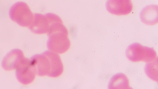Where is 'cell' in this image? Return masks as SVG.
I'll use <instances>...</instances> for the list:
<instances>
[{
  "label": "cell",
  "mask_w": 158,
  "mask_h": 89,
  "mask_svg": "<svg viewBox=\"0 0 158 89\" xmlns=\"http://www.w3.org/2000/svg\"><path fill=\"white\" fill-rule=\"evenodd\" d=\"M109 89H129V83L127 77L122 73H118L114 75L108 84Z\"/></svg>",
  "instance_id": "obj_11"
},
{
  "label": "cell",
  "mask_w": 158,
  "mask_h": 89,
  "mask_svg": "<svg viewBox=\"0 0 158 89\" xmlns=\"http://www.w3.org/2000/svg\"><path fill=\"white\" fill-rule=\"evenodd\" d=\"M16 78L21 83L27 85L34 80L36 72L30 59L24 57L16 68Z\"/></svg>",
  "instance_id": "obj_4"
},
{
  "label": "cell",
  "mask_w": 158,
  "mask_h": 89,
  "mask_svg": "<svg viewBox=\"0 0 158 89\" xmlns=\"http://www.w3.org/2000/svg\"><path fill=\"white\" fill-rule=\"evenodd\" d=\"M106 7L109 12L118 15H128L133 8L131 0H107Z\"/></svg>",
  "instance_id": "obj_5"
},
{
  "label": "cell",
  "mask_w": 158,
  "mask_h": 89,
  "mask_svg": "<svg viewBox=\"0 0 158 89\" xmlns=\"http://www.w3.org/2000/svg\"><path fill=\"white\" fill-rule=\"evenodd\" d=\"M30 60L36 74L40 76H49L51 69L50 62L48 58L44 53L33 56Z\"/></svg>",
  "instance_id": "obj_6"
},
{
  "label": "cell",
  "mask_w": 158,
  "mask_h": 89,
  "mask_svg": "<svg viewBox=\"0 0 158 89\" xmlns=\"http://www.w3.org/2000/svg\"><path fill=\"white\" fill-rule=\"evenodd\" d=\"M49 26L47 13L45 15L35 13L33 14V19L28 28L32 32L41 34L47 33Z\"/></svg>",
  "instance_id": "obj_8"
},
{
  "label": "cell",
  "mask_w": 158,
  "mask_h": 89,
  "mask_svg": "<svg viewBox=\"0 0 158 89\" xmlns=\"http://www.w3.org/2000/svg\"><path fill=\"white\" fill-rule=\"evenodd\" d=\"M140 17L142 21L148 25H153L158 22V6L151 5L144 8L141 12Z\"/></svg>",
  "instance_id": "obj_10"
},
{
  "label": "cell",
  "mask_w": 158,
  "mask_h": 89,
  "mask_svg": "<svg viewBox=\"0 0 158 89\" xmlns=\"http://www.w3.org/2000/svg\"><path fill=\"white\" fill-rule=\"evenodd\" d=\"M156 60L153 62V61L151 63L147 64L145 67V71L150 78L157 81V76H156V74H157V60L156 61Z\"/></svg>",
  "instance_id": "obj_12"
},
{
  "label": "cell",
  "mask_w": 158,
  "mask_h": 89,
  "mask_svg": "<svg viewBox=\"0 0 158 89\" xmlns=\"http://www.w3.org/2000/svg\"><path fill=\"white\" fill-rule=\"evenodd\" d=\"M47 33L48 36L47 46L50 51L62 54L69 49L70 42L68 37V31L62 21L52 24Z\"/></svg>",
  "instance_id": "obj_1"
},
{
  "label": "cell",
  "mask_w": 158,
  "mask_h": 89,
  "mask_svg": "<svg viewBox=\"0 0 158 89\" xmlns=\"http://www.w3.org/2000/svg\"><path fill=\"white\" fill-rule=\"evenodd\" d=\"M48 58L50 64V71L49 77L56 78L62 74L63 66L60 58L58 55L50 51L44 53Z\"/></svg>",
  "instance_id": "obj_9"
},
{
  "label": "cell",
  "mask_w": 158,
  "mask_h": 89,
  "mask_svg": "<svg viewBox=\"0 0 158 89\" xmlns=\"http://www.w3.org/2000/svg\"><path fill=\"white\" fill-rule=\"evenodd\" d=\"M24 57L23 52L19 49H13L3 58L2 66L4 69L10 71L16 69Z\"/></svg>",
  "instance_id": "obj_7"
},
{
  "label": "cell",
  "mask_w": 158,
  "mask_h": 89,
  "mask_svg": "<svg viewBox=\"0 0 158 89\" xmlns=\"http://www.w3.org/2000/svg\"><path fill=\"white\" fill-rule=\"evenodd\" d=\"M126 54L129 60L134 62H151L157 58L153 48L144 46L137 43L130 45L126 49Z\"/></svg>",
  "instance_id": "obj_2"
},
{
  "label": "cell",
  "mask_w": 158,
  "mask_h": 89,
  "mask_svg": "<svg viewBox=\"0 0 158 89\" xmlns=\"http://www.w3.org/2000/svg\"><path fill=\"white\" fill-rule=\"evenodd\" d=\"M10 19L19 26L29 27L33 17V14L25 2H18L14 4L9 12Z\"/></svg>",
  "instance_id": "obj_3"
}]
</instances>
